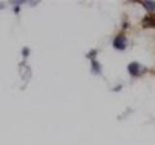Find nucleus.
<instances>
[{"mask_svg": "<svg viewBox=\"0 0 155 145\" xmlns=\"http://www.w3.org/2000/svg\"><path fill=\"white\" fill-rule=\"evenodd\" d=\"M143 25L145 27H155V17H145L143 19Z\"/></svg>", "mask_w": 155, "mask_h": 145, "instance_id": "f03ea898", "label": "nucleus"}, {"mask_svg": "<svg viewBox=\"0 0 155 145\" xmlns=\"http://www.w3.org/2000/svg\"><path fill=\"white\" fill-rule=\"evenodd\" d=\"M128 70L132 75H138V72H139V65H138L137 63H132L129 65Z\"/></svg>", "mask_w": 155, "mask_h": 145, "instance_id": "7ed1b4c3", "label": "nucleus"}, {"mask_svg": "<svg viewBox=\"0 0 155 145\" xmlns=\"http://www.w3.org/2000/svg\"><path fill=\"white\" fill-rule=\"evenodd\" d=\"M113 45H114V46H116V48L124 49L125 48V38L123 36H121V35L117 36L116 38V40H114Z\"/></svg>", "mask_w": 155, "mask_h": 145, "instance_id": "f257e3e1", "label": "nucleus"}, {"mask_svg": "<svg viewBox=\"0 0 155 145\" xmlns=\"http://www.w3.org/2000/svg\"><path fill=\"white\" fill-rule=\"evenodd\" d=\"M145 7L149 11H154L155 10V2H151V1H146L143 3Z\"/></svg>", "mask_w": 155, "mask_h": 145, "instance_id": "20e7f679", "label": "nucleus"}]
</instances>
